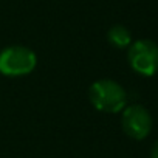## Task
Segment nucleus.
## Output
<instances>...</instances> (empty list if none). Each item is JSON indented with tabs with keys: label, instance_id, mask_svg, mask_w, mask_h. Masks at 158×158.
I'll return each mask as SVG.
<instances>
[{
	"label": "nucleus",
	"instance_id": "2",
	"mask_svg": "<svg viewBox=\"0 0 158 158\" xmlns=\"http://www.w3.org/2000/svg\"><path fill=\"white\" fill-rule=\"evenodd\" d=\"M37 65V56L33 50L22 45H11L0 51V73L19 77L30 74Z\"/></svg>",
	"mask_w": 158,
	"mask_h": 158
},
{
	"label": "nucleus",
	"instance_id": "3",
	"mask_svg": "<svg viewBox=\"0 0 158 158\" xmlns=\"http://www.w3.org/2000/svg\"><path fill=\"white\" fill-rule=\"evenodd\" d=\"M129 64L141 76H153L158 71V45L149 39H141L129 47Z\"/></svg>",
	"mask_w": 158,
	"mask_h": 158
},
{
	"label": "nucleus",
	"instance_id": "1",
	"mask_svg": "<svg viewBox=\"0 0 158 158\" xmlns=\"http://www.w3.org/2000/svg\"><path fill=\"white\" fill-rule=\"evenodd\" d=\"M89 98L93 107L104 113H118L127 106L126 90L112 79H99L93 82L89 90Z\"/></svg>",
	"mask_w": 158,
	"mask_h": 158
},
{
	"label": "nucleus",
	"instance_id": "6",
	"mask_svg": "<svg viewBox=\"0 0 158 158\" xmlns=\"http://www.w3.org/2000/svg\"><path fill=\"white\" fill-rule=\"evenodd\" d=\"M150 158H158V139L155 141V144L152 146V150H150Z\"/></svg>",
	"mask_w": 158,
	"mask_h": 158
},
{
	"label": "nucleus",
	"instance_id": "4",
	"mask_svg": "<svg viewBox=\"0 0 158 158\" xmlns=\"http://www.w3.org/2000/svg\"><path fill=\"white\" fill-rule=\"evenodd\" d=\"M152 116L139 104L126 106L123 110L121 126L124 132L133 139H144L152 130Z\"/></svg>",
	"mask_w": 158,
	"mask_h": 158
},
{
	"label": "nucleus",
	"instance_id": "5",
	"mask_svg": "<svg viewBox=\"0 0 158 158\" xmlns=\"http://www.w3.org/2000/svg\"><path fill=\"white\" fill-rule=\"evenodd\" d=\"M107 39L116 48H127L132 44V34L124 25H113L107 33Z\"/></svg>",
	"mask_w": 158,
	"mask_h": 158
}]
</instances>
